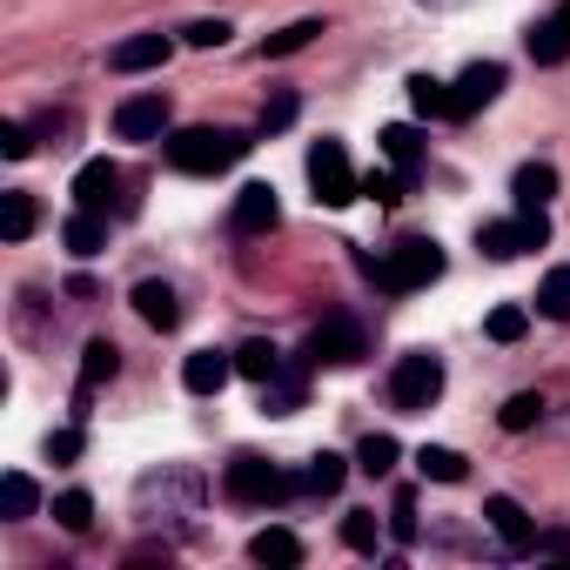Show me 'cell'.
I'll list each match as a JSON object with an SVG mask.
<instances>
[{"label": "cell", "mask_w": 570, "mask_h": 570, "mask_svg": "<svg viewBox=\"0 0 570 570\" xmlns=\"http://www.w3.org/2000/svg\"><path fill=\"white\" fill-rule=\"evenodd\" d=\"M363 268H370L376 289L410 296V289H430V282L443 275V248H436V242H423V235H410V242H396L390 255H363Z\"/></svg>", "instance_id": "6da1fadb"}, {"label": "cell", "mask_w": 570, "mask_h": 570, "mask_svg": "<svg viewBox=\"0 0 570 570\" xmlns=\"http://www.w3.org/2000/svg\"><path fill=\"white\" fill-rule=\"evenodd\" d=\"M242 155H248V135H235V128H181V135H168V168H181V175H222Z\"/></svg>", "instance_id": "7a4b0ae2"}, {"label": "cell", "mask_w": 570, "mask_h": 570, "mask_svg": "<svg viewBox=\"0 0 570 570\" xmlns=\"http://www.w3.org/2000/svg\"><path fill=\"white\" fill-rule=\"evenodd\" d=\"M222 490H228V503H282L296 490V476H282L268 456H228V470H222Z\"/></svg>", "instance_id": "3957f363"}, {"label": "cell", "mask_w": 570, "mask_h": 570, "mask_svg": "<svg viewBox=\"0 0 570 570\" xmlns=\"http://www.w3.org/2000/svg\"><path fill=\"white\" fill-rule=\"evenodd\" d=\"M309 188H316L323 208H350L363 195V175L350 168V148L343 141H316L309 148Z\"/></svg>", "instance_id": "277c9868"}, {"label": "cell", "mask_w": 570, "mask_h": 570, "mask_svg": "<svg viewBox=\"0 0 570 570\" xmlns=\"http://www.w3.org/2000/svg\"><path fill=\"white\" fill-rule=\"evenodd\" d=\"M436 396H443V363H436L430 350H410V356L390 370V403H396L403 416H423Z\"/></svg>", "instance_id": "5b68a950"}, {"label": "cell", "mask_w": 570, "mask_h": 570, "mask_svg": "<svg viewBox=\"0 0 570 570\" xmlns=\"http://www.w3.org/2000/svg\"><path fill=\"white\" fill-rule=\"evenodd\" d=\"M309 363H330V370L363 363V323H356V316H343V309H330V316L309 330Z\"/></svg>", "instance_id": "8992f818"}, {"label": "cell", "mask_w": 570, "mask_h": 570, "mask_svg": "<svg viewBox=\"0 0 570 570\" xmlns=\"http://www.w3.org/2000/svg\"><path fill=\"white\" fill-rule=\"evenodd\" d=\"M503 81H510V75H503V61H470V68L450 81V101H456V108H450V121H470L483 101H497V95H503Z\"/></svg>", "instance_id": "52a82bcc"}, {"label": "cell", "mask_w": 570, "mask_h": 570, "mask_svg": "<svg viewBox=\"0 0 570 570\" xmlns=\"http://www.w3.org/2000/svg\"><path fill=\"white\" fill-rule=\"evenodd\" d=\"M115 135L121 141H161L168 135V95H128L115 108Z\"/></svg>", "instance_id": "ba28073f"}, {"label": "cell", "mask_w": 570, "mask_h": 570, "mask_svg": "<svg viewBox=\"0 0 570 570\" xmlns=\"http://www.w3.org/2000/svg\"><path fill=\"white\" fill-rule=\"evenodd\" d=\"M168 55H175L168 35H128V41L108 48V68H115V75H148V68H161Z\"/></svg>", "instance_id": "9c48e42d"}, {"label": "cell", "mask_w": 570, "mask_h": 570, "mask_svg": "<svg viewBox=\"0 0 570 570\" xmlns=\"http://www.w3.org/2000/svg\"><path fill=\"white\" fill-rule=\"evenodd\" d=\"M483 523L503 537V550H537V523L523 517L517 497H483Z\"/></svg>", "instance_id": "30bf717a"}, {"label": "cell", "mask_w": 570, "mask_h": 570, "mask_svg": "<svg viewBox=\"0 0 570 570\" xmlns=\"http://www.w3.org/2000/svg\"><path fill=\"white\" fill-rule=\"evenodd\" d=\"M275 222H282L275 188H268V181H248V188L235 195V235H268Z\"/></svg>", "instance_id": "8fae6325"}, {"label": "cell", "mask_w": 570, "mask_h": 570, "mask_svg": "<svg viewBox=\"0 0 570 570\" xmlns=\"http://www.w3.org/2000/svg\"><path fill=\"white\" fill-rule=\"evenodd\" d=\"M228 376H235V350H195V356L181 363V383H188L195 396H222Z\"/></svg>", "instance_id": "7c38bea8"}, {"label": "cell", "mask_w": 570, "mask_h": 570, "mask_svg": "<svg viewBox=\"0 0 570 570\" xmlns=\"http://www.w3.org/2000/svg\"><path fill=\"white\" fill-rule=\"evenodd\" d=\"M248 557H255V563H268V570H296V563H303V537L268 523V530H255V537H248Z\"/></svg>", "instance_id": "4fadbf2b"}, {"label": "cell", "mask_w": 570, "mask_h": 570, "mask_svg": "<svg viewBox=\"0 0 570 570\" xmlns=\"http://www.w3.org/2000/svg\"><path fill=\"white\" fill-rule=\"evenodd\" d=\"M376 148H383V155L396 161V175H403V181L416 188V168H423V135H416L410 121H390V128L376 135Z\"/></svg>", "instance_id": "5bb4252c"}, {"label": "cell", "mask_w": 570, "mask_h": 570, "mask_svg": "<svg viewBox=\"0 0 570 570\" xmlns=\"http://www.w3.org/2000/svg\"><path fill=\"white\" fill-rule=\"evenodd\" d=\"M523 48H530V61H537V68H563V61H570V21H563V14L537 21V28L523 35Z\"/></svg>", "instance_id": "9a60e30c"}, {"label": "cell", "mask_w": 570, "mask_h": 570, "mask_svg": "<svg viewBox=\"0 0 570 570\" xmlns=\"http://www.w3.org/2000/svg\"><path fill=\"white\" fill-rule=\"evenodd\" d=\"M121 188V168L101 155V161H81V175H75V208H108V195Z\"/></svg>", "instance_id": "2e32d148"}, {"label": "cell", "mask_w": 570, "mask_h": 570, "mask_svg": "<svg viewBox=\"0 0 570 570\" xmlns=\"http://www.w3.org/2000/svg\"><path fill=\"white\" fill-rule=\"evenodd\" d=\"M61 242H68V255H101L108 248V222H101V208H75L68 222H61Z\"/></svg>", "instance_id": "e0dca14e"}, {"label": "cell", "mask_w": 570, "mask_h": 570, "mask_svg": "<svg viewBox=\"0 0 570 570\" xmlns=\"http://www.w3.org/2000/svg\"><path fill=\"white\" fill-rule=\"evenodd\" d=\"M476 248H483L490 262H517V255L537 248V242H530V228H523V215H517V222H483V228H476Z\"/></svg>", "instance_id": "ac0fdd59"}, {"label": "cell", "mask_w": 570, "mask_h": 570, "mask_svg": "<svg viewBox=\"0 0 570 570\" xmlns=\"http://www.w3.org/2000/svg\"><path fill=\"white\" fill-rule=\"evenodd\" d=\"M135 309H141L148 330H175L181 323V303H175L168 282H135Z\"/></svg>", "instance_id": "d6986e66"}, {"label": "cell", "mask_w": 570, "mask_h": 570, "mask_svg": "<svg viewBox=\"0 0 570 570\" xmlns=\"http://www.w3.org/2000/svg\"><path fill=\"white\" fill-rule=\"evenodd\" d=\"M115 370H121V350H115L108 336H95V343L81 350V403H88V396H95V390H101Z\"/></svg>", "instance_id": "ffe728a7"}, {"label": "cell", "mask_w": 570, "mask_h": 570, "mask_svg": "<svg viewBox=\"0 0 570 570\" xmlns=\"http://www.w3.org/2000/svg\"><path fill=\"white\" fill-rule=\"evenodd\" d=\"M262 410H268V416H289V410H303V370H289V363H282V370L262 383Z\"/></svg>", "instance_id": "44dd1931"}, {"label": "cell", "mask_w": 570, "mask_h": 570, "mask_svg": "<svg viewBox=\"0 0 570 570\" xmlns=\"http://www.w3.org/2000/svg\"><path fill=\"white\" fill-rule=\"evenodd\" d=\"M410 108L423 115V121H450V81H436V75H410Z\"/></svg>", "instance_id": "7402d4cb"}, {"label": "cell", "mask_w": 570, "mask_h": 570, "mask_svg": "<svg viewBox=\"0 0 570 570\" xmlns=\"http://www.w3.org/2000/svg\"><path fill=\"white\" fill-rule=\"evenodd\" d=\"M416 470H423L430 483H463V476H470V456H463V450H443V443H423V450H416Z\"/></svg>", "instance_id": "603a6c76"}, {"label": "cell", "mask_w": 570, "mask_h": 570, "mask_svg": "<svg viewBox=\"0 0 570 570\" xmlns=\"http://www.w3.org/2000/svg\"><path fill=\"white\" fill-rule=\"evenodd\" d=\"M510 188H517V202H523V208H543V202L557 195V168H550V161H523Z\"/></svg>", "instance_id": "cb8c5ba5"}, {"label": "cell", "mask_w": 570, "mask_h": 570, "mask_svg": "<svg viewBox=\"0 0 570 570\" xmlns=\"http://www.w3.org/2000/svg\"><path fill=\"white\" fill-rule=\"evenodd\" d=\"M275 370H282V350H275V343H262V336H255V343H242V350H235V376L268 383Z\"/></svg>", "instance_id": "d4e9b609"}, {"label": "cell", "mask_w": 570, "mask_h": 570, "mask_svg": "<svg viewBox=\"0 0 570 570\" xmlns=\"http://www.w3.org/2000/svg\"><path fill=\"white\" fill-rule=\"evenodd\" d=\"M343 476H350V463L323 450V456H309V470L296 476V490H316V497H336V490H343Z\"/></svg>", "instance_id": "484cf974"}, {"label": "cell", "mask_w": 570, "mask_h": 570, "mask_svg": "<svg viewBox=\"0 0 570 570\" xmlns=\"http://www.w3.org/2000/svg\"><path fill=\"white\" fill-rule=\"evenodd\" d=\"M383 530H390V523H383L376 510H350V517H343V543H350V550H363V557H376V550H383Z\"/></svg>", "instance_id": "4316f807"}, {"label": "cell", "mask_w": 570, "mask_h": 570, "mask_svg": "<svg viewBox=\"0 0 570 570\" xmlns=\"http://www.w3.org/2000/svg\"><path fill=\"white\" fill-rule=\"evenodd\" d=\"M323 35V21H289V28H282V35H268L262 41V61H282V55H303L309 41Z\"/></svg>", "instance_id": "83f0119b"}, {"label": "cell", "mask_w": 570, "mask_h": 570, "mask_svg": "<svg viewBox=\"0 0 570 570\" xmlns=\"http://www.w3.org/2000/svg\"><path fill=\"white\" fill-rule=\"evenodd\" d=\"M0 503H8V517H35V510H41L35 476H28V470H8V476H0Z\"/></svg>", "instance_id": "f1b7e54d"}, {"label": "cell", "mask_w": 570, "mask_h": 570, "mask_svg": "<svg viewBox=\"0 0 570 570\" xmlns=\"http://www.w3.org/2000/svg\"><path fill=\"white\" fill-rule=\"evenodd\" d=\"M523 330H530V309H517V303H497L483 316V336L490 343H523Z\"/></svg>", "instance_id": "f546056e"}, {"label": "cell", "mask_w": 570, "mask_h": 570, "mask_svg": "<svg viewBox=\"0 0 570 570\" xmlns=\"http://www.w3.org/2000/svg\"><path fill=\"white\" fill-rule=\"evenodd\" d=\"M0 235H8V242H28L35 235V195H8V202H0Z\"/></svg>", "instance_id": "4dcf8cb0"}, {"label": "cell", "mask_w": 570, "mask_h": 570, "mask_svg": "<svg viewBox=\"0 0 570 570\" xmlns=\"http://www.w3.org/2000/svg\"><path fill=\"white\" fill-rule=\"evenodd\" d=\"M537 309L550 323H570V268H550L543 275V289H537Z\"/></svg>", "instance_id": "1f68e13d"}, {"label": "cell", "mask_w": 570, "mask_h": 570, "mask_svg": "<svg viewBox=\"0 0 570 570\" xmlns=\"http://www.w3.org/2000/svg\"><path fill=\"white\" fill-rule=\"evenodd\" d=\"M396 456H403V450H396V436H363L356 470H363V476H390V470H396Z\"/></svg>", "instance_id": "d6a6232c"}, {"label": "cell", "mask_w": 570, "mask_h": 570, "mask_svg": "<svg viewBox=\"0 0 570 570\" xmlns=\"http://www.w3.org/2000/svg\"><path fill=\"white\" fill-rule=\"evenodd\" d=\"M537 416H543V396H537V390H517V396H510V403L497 410V423H503L510 436H517V430H530Z\"/></svg>", "instance_id": "836d02e7"}, {"label": "cell", "mask_w": 570, "mask_h": 570, "mask_svg": "<svg viewBox=\"0 0 570 570\" xmlns=\"http://www.w3.org/2000/svg\"><path fill=\"white\" fill-rule=\"evenodd\" d=\"M55 517H61V530H88L95 523V497L88 490H61L55 497Z\"/></svg>", "instance_id": "e575fe53"}, {"label": "cell", "mask_w": 570, "mask_h": 570, "mask_svg": "<svg viewBox=\"0 0 570 570\" xmlns=\"http://www.w3.org/2000/svg\"><path fill=\"white\" fill-rule=\"evenodd\" d=\"M289 121H296V95H289V88H275V95L262 101V135H282Z\"/></svg>", "instance_id": "d590c367"}, {"label": "cell", "mask_w": 570, "mask_h": 570, "mask_svg": "<svg viewBox=\"0 0 570 570\" xmlns=\"http://www.w3.org/2000/svg\"><path fill=\"white\" fill-rule=\"evenodd\" d=\"M363 195H370V202H383V208H396V202L410 195V181H403V175H383V168H370V175H363Z\"/></svg>", "instance_id": "8d00e7d4"}, {"label": "cell", "mask_w": 570, "mask_h": 570, "mask_svg": "<svg viewBox=\"0 0 570 570\" xmlns=\"http://www.w3.org/2000/svg\"><path fill=\"white\" fill-rule=\"evenodd\" d=\"M390 537H396V543H416V503H410V490H396V510H390Z\"/></svg>", "instance_id": "74e56055"}, {"label": "cell", "mask_w": 570, "mask_h": 570, "mask_svg": "<svg viewBox=\"0 0 570 570\" xmlns=\"http://www.w3.org/2000/svg\"><path fill=\"white\" fill-rule=\"evenodd\" d=\"M0 155H8V161H28V155H35V135H28L21 121H8V128H0Z\"/></svg>", "instance_id": "f35d334b"}, {"label": "cell", "mask_w": 570, "mask_h": 570, "mask_svg": "<svg viewBox=\"0 0 570 570\" xmlns=\"http://www.w3.org/2000/svg\"><path fill=\"white\" fill-rule=\"evenodd\" d=\"M188 35V48H222L228 41V21H195V28H181Z\"/></svg>", "instance_id": "ab89813d"}, {"label": "cell", "mask_w": 570, "mask_h": 570, "mask_svg": "<svg viewBox=\"0 0 570 570\" xmlns=\"http://www.w3.org/2000/svg\"><path fill=\"white\" fill-rule=\"evenodd\" d=\"M48 456H55V463H75V456H81V430H55V436H48Z\"/></svg>", "instance_id": "60d3db41"}, {"label": "cell", "mask_w": 570, "mask_h": 570, "mask_svg": "<svg viewBox=\"0 0 570 570\" xmlns=\"http://www.w3.org/2000/svg\"><path fill=\"white\" fill-rule=\"evenodd\" d=\"M537 550H543V557H563V563H570V530H543V537H537Z\"/></svg>", "instance_id": "b9f144b4"}, {"label": "cell", "mask_w": 570, "mask_h": 570, "mask_svg": "<svg viewBox=\"0 0 570 570\" xmlns=\"http://www.w3.org/2000/svg\"><path fill=\"white\" fill-rule=\"evenodd\" d=\"M430 8H456V0H430Z\"/></svg>", "instance_id": "7bdbcfd3"}, {"label": "cell", "mask_w": 570, "mask_h": 570, "mask_svg": "<svg viewBox=\"0 0 570 570\" xmlns=\"http://www.w3.org/2000/svg\"><path fill=\"white\" fill-rule=\"evenodd\" d=\"M557 14H563V21H570V0H563V8H557Z\"/></svg>", "instance_id": "ee69618b"}]
</instances>
